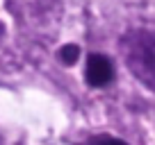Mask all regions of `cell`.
Returning <instances> with one entry per match:
<instances>
[{
  "label": "cell",
  "instance_id": "7a4b0ae2",
  "mask_svg": "<svg viewBox=\"0 0 155 145\" xmlns=\"http://www.w3.org/2000/svg\"><path fill=\"white\" fill-rule=\"evenodd\" d=\"M84 82L91 88H105L114 82V63L103 52H89L84 63Z\"/></svg>",
  "mask_w": 155,
  "mask_h": 145
},
{
  "label": "cell",
  "instance_id": "6da1fadb",
  "mask_svg": "<svg viewBox=\"0 0 155 145\" xmlns=\"http://www.w3.org/2000/svg\"><path fill=\"white\" fill-rule=\"evenodd\" d=\"M119 52L132 77L155 93V32L144 27L128 29L119 39Z\"/></svg>",
  "mask_w": 155,
  "mask_h": 145
},
{
  "label": "cell",
  "instance_id": "3957f363",
  "mask_svg": "<svg viewBox=\"0 0 155 145\" xmlns=\"http://www.w3.org/2000/svg\"><path fill=\"white\" fill-rule=\"evenodd\" d=\"M57 59L62 66H75L78 59H80V45L78 43H64L62 48L57 50Z\"/></svg>",
  "mask_w": 155,
  "mask_h": 145
},
{
  "label": "cell",
  "instance_id": "5b68a950",
  "mask_svg": "<svg viewBox=\"0 0 155 145\" xmlns=\"http://www.w3.org/2000/svg\"><path fill=\"white\" fill-rule=\"evenodd\" d=\"M5 34V25H2V20H0V36Z\"/></svg>",
  "mask_w": 155,
  "mask_h": 145
},
{
  "label": "cell",
  "instance_id": "277c9868",
  "mask_svg": "<svg viewBox=\"0 0 155 145\" xmlns=\"http://www.w3.org/2000/svg\"><path fill=\"white\" fill-rule=\"evenodd\" d=\"M84 145H130V143H126L123 138L112 136V134H96V136H91Z\"/></svg>",
  "mask_w": 155,
  "mask_h": 145
}]
</instances>
